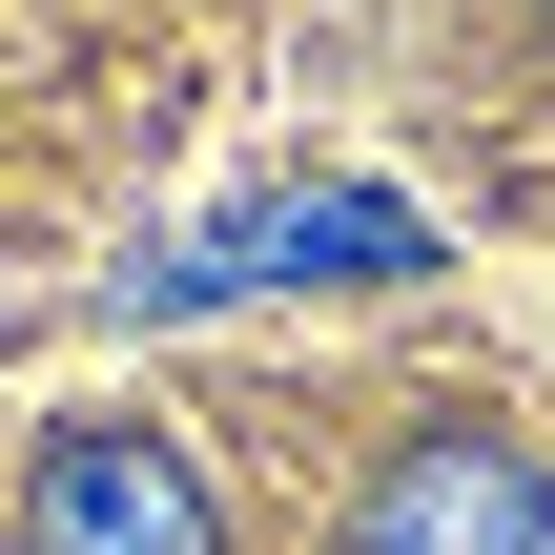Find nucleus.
Listing matches in <instances>:
<instances>
[{"label": "nucleus", "mask_w": 555, "mask_h": 555, "mask_svg": "<svg viewBox=\"0 0 555 555\" xmlns=\"http://www.w3.org/2000/svg\"><path fill=\"white\" fill-rule=\"evenodd\" d=\"M21 555H227V515H206L185 433L82 412V433H41V453H21Z\"/></svg>", "instance_id": "obj_1"}, {"label": "nucleus", "mask_w": 555, "mask_h": 555, "mask_svg": "<svg viewBox=\"0 0 555 555\" xmlns=\"http://www.w3.org/2000/svg\"><path fill=\"white\" fill-rule=\"evenodd\" d=\"M330 555H555V474L515 433H412V453L350 494Z\"/></svg>", "instance_id": "obj_2"}, {"label": "nucleus", "mask_w": 555, "mask_h": 555, "mask_svg": "<svg viewBox=\"0 0 555 555\" xmlns=\"http://www.w3.org/2000/svg\"><path fill=\"white\" fill-rule=\"evenodd\" d=\"M535 21H555V0H535Z\"/></svg>", "instance_id": "obj_3"}]
</instances>
